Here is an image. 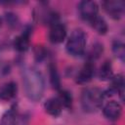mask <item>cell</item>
Listing matches in <instances>:
<instances>
[{"instance_id":"14","label":"cell","mask_w":125,"mask_h":125,"mask_svg":"<svg viewBox=\"0 0 125 125\" xmlns=\"http://www.w3.org/2000/svg\"><path fill=\"white\" fill-rule=\"evenodd\" d=\"M48 69H49L50 84L54 89L59 91L61 89V78H60V74H59V71H58L56 63L51 62L49 63V65H48Z\"/></svg>"},{"instance_id":"17","label":"cell","mask_w":125,"mask_h":125,"mask_svg":"<svg viewBox=\"0 0 125 125\" xmlns=\"http://www.w3.org/2000/svg\"><path fill=\"white\" fill-rule=\"evenodd\" d=\"M57 98H58V100L60 101V103L62 104V105L63 107H66V108L71 107L73 98H72L71 93H70L68 90L60 89V90H59V96H58Z\"/></svg>"},{"instance_id":"16","label":"cell","mask_w":125,"mask_h":125,"mask_svg":"<svg viewBox=\"0 0 125 125\" xmlns=\"http://www.w3.org/2000/svg\"><path fill=\"white\" fill-rule=\"evenodd\" d=\"M89 23L101 35L105 34L108 30V26H107V23H106L105 20L103 17H100L99 15L97 17H95L93 20H91L89 21Z\"/></svg>"},{"instance_id":"22","label":"cell","mask_w":125,"mask_h":125,"mask_svg":"<svg viewBox=\"0 0 125 125\" xmlns=\"http://www.w3.org/2000/svg\"><path fill=\"white\" fill-rule=\"evenodd\" d=\"M1 26H2V20H1V18H0V28H1Z\"/></svg>"},{"instance_id":"6","label":"cell","mask_w":125,"mask_h":125,"mask_svg":"<svg viewBox=\"0 0 125 125\" xmlns=\"http://www.w3.org/2000/svg\"><path fill=\"white\" fill-rule=\"evenodd\" d=\"M78 12L84 21H90L98 16L99 6L94 1H81L78 4Z\"/></svg>"},{"instance_id":"20","label":"cell","mask_w":125,"mask_h":125,"mask_svg":"<svg viewBox=\"0 0 125 125\" xmlns=\"http://www.w3.org/2000/svg\"><path fill=\"white\" fill-rule=\"evenodd\" d=\"M4 19H5L6 23L12 28L17 27L20 23V19H19L18 15L13 13V12H6L5 16H4Z\"/></svg>"},{"instance_id":"3","label":"cell","mask_w":125,"mask_h":125,"mask_svg":"<svg viewBox=\"0 0 125 125\" xmlns=\"http://www.w3.org/2000/svg\"><path fill=\"white\" fill-rule=\"evenodd\" d=\"M87 43V35L86 33L80 29H74L70 36L67 38L65 49L66 52L73 57H80L85 53Z\"/></svg>"},{"instance_id":"4","label":"cell","mask_w":125,"mask_h":125,"mask_svg":"<svg viewBox=\"0 0 125 125\" xmlns=\"http://www.w3.org/2000/svg\"><path fill=\"white\" fill-rule=\"evenodd\" d=\"M102 7L105 13L114 20H119L124 13L125 4L121 0H107L102 2Z\"/></svg>"},{"instance_id":"13","label":"cell","mask_w":125,"mask_h":125,"mask_svg":"<svg viewBox=\"0 0 125 125\" xmlns=\"http://www.w3.org/2000/svg\"><path fill=\"white\" fill-rule=\"evenodd\" d=\"M112 76H113V67L111 61L106 60L101 64L98 70V77L101 81H108L112 78Z\"/></svg>"},{"instance_id":"2","label":"cell","mask_w":125,"mask_h":125,"mask_svg":"<svg viewBox=\"0 0 125 125\" xmlns=\"http://www.w3.org/2000/svg\"><path fill=\"white\" fill-rule=\"evenodd\" d=\"M104 93L98 87H87L81 93V105L86 112H96L103 105Z\"/></svg>"},{"instance_id":"7","label":"cell","mask_w":125,"mask_h":125,"mask_svg":"<svg viewBox=\"0 0 125 125\" xmlns=\"http://www.w3.org/2000/svg\"><path fill=\"white\" fill-rule=\"evenodd\" d=\"M66 37V28L65 25L60 21L55 22L54 24L50 25L48 38L49 41L53 44H60L63 42Z\"/></svg>"},{"instance_id":"19","label":"cell","mask_w":125,"mask_h":125,"mask_svg":"<svg viewBox=\"0 0 125 125\" xmlns=\"http://www.w3.org/2000/svg\"><path fill=\"white\" fill-rule=\"evenodd\" d=\"M112 52L113 54L122 62L125 58V46L122 41L120 40H114L112 43Z\"/></svg>"},{"instance_id":"21","label":"cell","mask_w":125,"mask_h":125,"mask_svg":"<svg viewBox=\"0 0 125 125\" xmlns=\"http://www.w3.org/2000/svg\"><path fill=\"white\" fill-rule=\"evenodd\" d=\"M47 58V51L43 46H36L34 48V59L36 62H41Z\"/></svg>"},{"instance_id":"10","label":"cell","mask_w":125,"mask_h":125,"mask_svg":"<svg viewBox=\"0 0 125 125\" xmlns=\"http://www.w3.org/2000/svg\"><path fill=\"white\" fill-rule=\"evenodd\" d=\"M103 113L106 119L116 121L122 115V106L116 101H109L103 106Z\"/></svg>"},{"instance_id":"5","label":"cell","mask_w":125,"mask_h":125,"mask_svg":"<svg viewBox=\"0 0 125 125\" xmlns=\"http://www.w3.org/2000/svg\"><path fill=\"white\" fill-rule=\"evenodd\" d=\"M32 26L25 25L22 32L14 39V47L18 52L23 53L28 50L30 45V36L32 34Z\"/></svg>"},{"instance_id":"18","label":"cell","mask_w":125,"mask_h":125,"mask_svg":"<svg viewBox=\"0 0 125 125\" xmlns=\"http://www.w3.org/2000/svg\"><path fill=\"white\" fill-rule=\"evenodd\" d=\"M0 125H17V112L15 108H10L3 113Z\"/></svg>"},{"instance_id":"15","label":"cell","mask_w":125,"mask_h":125,"mask_svg":"<svg viewBox=\"0 0 125 125\" xmlns=\"http://www.w3.org/2000/svg\"><path fill=\"white\" fill-rule=\"evenodd\" d=\"M104 52V45L101 42H95L92 44L91 48L86 54V61L94 62L96 60H98Z\"/></svg>"},{"instance_id":"12","label":"cell","mask_w":125,"mask_h":125,"mask_svg":"<svg viewBox=\"0 0 125 125\" xmlns=\"http://www.w3.org/2000/svg\"><path fill=\"white\" fill-rule=\"evenodd\" d=\"M44 109L49 115H51L53 117H57L62 113V105L57 97L50 98L44 103Z\"/></svg>"},{"instance_id":"11","label":"cell","mask_w":125,"mask_h":125,"mask_svg":"<svg viewBox=\"0 0 125 125\" xmlns=\"http://www.w3.org/2000/svg\"><path fill=\"white\" fill-rule=\"evenodd\" d=\"M18 92V85L14 81H9L4 83L0 87V100L1 101H10L12 100Z\"/></svg>"},{"instance_id":"8","label":"cell","mask_w":125,"mask_h":125,"mask_svg":"<svg viewBox=\"0 0 125 125\" xmlns=\"http://www.w3.org/2000/svg\"><path fill=\"white\" fill-rule=\"evenodd\" d=\"M96 72V68H95V64L94 62H87L83 64V66L79 69V71L77 72L76 76H75V81L78 84H87L89 83Z\"/></svg>"},{"instance_id":"9","label":"cell","mask_w":125,"mask_h":125,"mask_svg":"<svg viewBox=\"0 0 125 125\" xmlns=\"http://www.w3.org/2000/svg\"><path fill=\"white\" fill-rule=\"evenodd\" d=\"M124 86H125V81H124V76L123 74L119 73L116 75H113L112 78L110 79V85L106 91H104V96H108L110 94H118L121 98L122 101H124Z\"/></svg>"},{"instance_id":"1","label":"cell","mask_w":125,"mask_h":125,"mask_svg":"<svg viewBox=\"0 0 125 125\" xmlns=\"http://www.w3.org/2000/svg\"><path fill=\"white\" fill-rule=\"evenodd\" d=\"M22 83L27 98L33 102L39 101L45 89L43 75L34 67L24 68L22 71Z\"/></svg>"}]
</instances>
